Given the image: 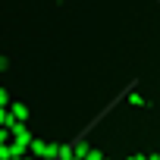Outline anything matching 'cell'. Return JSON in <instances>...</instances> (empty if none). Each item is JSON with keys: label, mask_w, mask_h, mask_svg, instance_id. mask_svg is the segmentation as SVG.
<instances>
[{"label": "cell", "mask_w": 160, "mask_h": 160, "mask_svg": "<svg viewBox=\"0 0 160 160\" xmlns=\"http://www.w3.org/2000/svg\"><path fill=\"white\" fill-rule=\"evenodd\" d=\"M13 116H16L19 122H22V119H28V107H25V104H13Z\"/></svg>", "instance_id": "6da1fadb"}, {"label": "cell", "mask_w": 160, "mask_h": 160, "mask_svg": "<svg viewBox=\"0 0 160 160\" xmlns=\"http://www.w3.org/2000/svg\"><path fill=\"white\" fill-rule=\"evenodd\" d=\"M85 160H104V154H101V151H88V154H85Z\"/></svg>", "instance_id": "7a4b0ae2"}]
</instances>
